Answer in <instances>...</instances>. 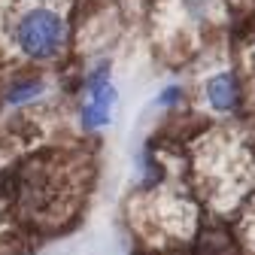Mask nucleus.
Wrapping results in <instances>:
<instances>
[{
    "label": "nucleus",
    "mask_w": 255,
    "mask_h": 255,
    "mask_svg": "<svg viewBox=\"0 0 255 255\" xmlns=\"http://www.w3.org/2000/svg\"><path fill=\"white\" fill-rule=\"evenodd\" d=\"M191 188L216 216H237L255 191V131L243 125H216L191 143Z\"/></svg>",
    "instance_id": "nucleus-1"
},
{
    "label": "nucleus",
    "mask_w": 255,
    "mask_h": 255,
    "mask_svg": "<svg viewBox=\"0 0 255 255\" xmlns=\"http://www.w3.org/2000/svg\"><path fill=\"white\" fill-rule=\"evenodd\" d=\"M91 164L79 152H43L15 173L18 216L40 228L70 222L88 191Z\"/></svg>",
    "instance_id": "nucleus-2"
},
{
    "label": "nucleus",
    "mask_w": 255,
    "mask_h": 255,
    "mask_svg": "<svg viewBox=\"0 0 255 255\" xmlns=\"http://www.w3.org/2000/svg\"><path fill=\"white\" fill-rule=\"evenodd\" d=\"M0 46L9 58L55 64L70 46L64 0H0Z\"/></svg>",
    "instance_id": "nucleus-3"
},
{
    "label": "nucleus",
    "mask_w": 255,
    "mask_h": 255,
    "mask_svg": "<svg viewBox=\"0 0 255 255\" xmlns=\"http://www.w3.org/2000/svg\"><path fill=\"white\" fill-rule=\"evenodd\" d=\"M191 191L195 188L170 182V176L152 188H140L131 204V222H137V231L152 246L188 249L191 240L201 234V204Z\"/></svg>",
    "instance_id": "nucleus-4"
},
{
    "label": "nucleus",
    "mask_w": 255,
    "mask_h": 255,
    "mask_svg": "<svg viewBox=\"0 0 255 255\" xmlns=\"http://www.w3.org/2000/svg\"><path fill=\"white\" fill-rule=\"evenodd\" d=\"M225 18L222 0H167L161 9V27L170 49H195Z\"/></svg>",
    "instance_id": "nucleus-5"
},
{
    "label": "nucleus",
    "mask_w": 255,
    "mask_h": 255,
    "mask_svg": "<svg viewBox=\"0 0 255 255\" xmlns=\"http://www.w3.org/2000/svg\"><path fill=\"white\" fill-rule=\"evenodd\" d=\"M198 101L213 119H240L249 110V94L237 64H219L207 76H201Z\"/></svg>",
    "instance_id": "nucleus-6"
},
{
    "label": "nucleus",
    "mask_w": 255,
    "mask_h": 255,
    "mask_svg": "<svg viewBox=\"0 0 255 255\" xmlns=\"http://www.w3.org/2000/svg\"><path fill=\"white\" fill-rule=\"evenodd\" d=\"M46 91H49V82L43 73H18L0 88V104L6 110H24L30 104H37Z\"/></svg>",
    "instance_id": "nucleus-7"
},
{
    "label": "nucleus",
    "mask_w": 255,
    "mask_h": 255,
    "mask_svg": "<svg viewBox=\"0 0 255 255\" xmlns=\"http://www.w3.org/2000/svg\"><path fill=\"white\" fill-rule=\"evenodd\" d=\"M116 104H119V91L113 82L98 88V91H88L82 107H79V125L85 131H98V128L110 125V119H113L110 110H116Z\"/></svg>",
    "instance_id": "nucleus-8"
},
{
    "label": "nucleus",
    "mask_w": 255,
    "mask_h": 255,
    "mask_svg": "<svg viewBox=\"0 0 255 255\" xmlns=\"http://www.w3.org/2000/svg\"><path fill=\"white\" fill-rule=\"evenodd\" d=\"M234 240H237V246L243 249V255H255V191L249 195V201L237 210Z\"/></svg>",
    "instance_id": "nucleus-9"
},
{
    "label": "nucleus",
    "mask_w": 255,
    "mask_h": 255,
    "mask_svg": "<svg viewBox=\"0 0 255 255\" xmlns=\"http://www.w3.org/2000/svg\"><path fill=\"white\" fill-rule=\"evenodd\" d=\"M237 67H240V73H243V82H246V94H249V110L255 113V30H252V34H246V40L240 43Z\"/></svg>",
    "instance_id": "nucleus-10"
},
{
    "label": "nucleus",
    "mask_w": 255,
    "mask_h": 255,
    "mask_svg": "<svg viewBox=\"0 0 255 255\" xmlns=\"http://www.w3.org/2000/svg\"><path fill=\"white\" fill-rule=\"evenodd\" d=\"M113 82V64L110 61H98L94 67L85 73V79H82V91L88 94V91H98V88H104V85H110Z\"/></svg>",
    "instance_id": "nucleus-11"
},
{
    "label": "nucleus",
    "mask_w": 255,
    "mask_h": 255,
    "mask_svg": "<svg viewBox=\"0 0 255 255\" xmlns=\"http://www.w3.org/2000/svg\"><path fill=\"white\" fill-rule=\"evenodd\" d=\"M182 101H185V88L176 82L161 88V94H158V107L161 110H176V107H182Z\"/></svg>",
    "instance_id": "nucleus-12"
}]
</instances>
